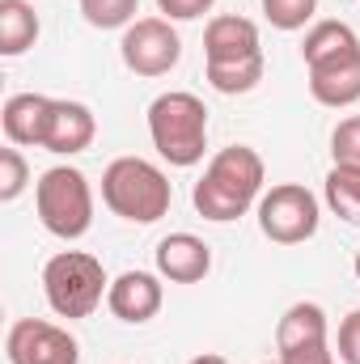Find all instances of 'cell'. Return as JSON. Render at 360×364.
I'll use <instances>...</instances> for the list:
<instances>
[{
    "instance_id": "cell-5",
    "label": "cell",
    "mask_w": 360,
    "mask_h": 364,
    "mask_svg": "<svg viewBox=\"0 0 360 364\" xmlns=\"http://www.w3.org/2000/svg\"><path fill=\"white\" fill-rule=\"evenodd\" d=\"M43 292L47 305L60 318H90L102 305V296L110 292V279L102 272V263L85 250H60L55 259H47L43 267Z\"/></svg>"
},
{
    "instance_id": "cell-3",
    "label": "cell",
    "mask_w": 360,
    "mask_h": 364,
    "mask_svg": "<svg viewBox=\"0 0 360 364\" xmlns=\"http://www.w3.org/2000/svg\"><path fill=\"white\" fill-rule=\"evenodd\" d=\"M149 136H153V149L162 153V161H170L179 170L199 166L203 149H208V106L186 90H170L153 97Z\"/></svg>"
},
{
    "instance_id": "cell-20",
    "label": "cell",
    "mask_w": 360,
    "mask_h": 364,
    "mask_svg": "<svg viewBox=\"0 0 360 364\" xmlns=\"http://www.w3.org/2000/svg\"><path fill=\"white\" fill-rule=\"evenodd\" d=\"M140 13V0H81V17L93 30H127Z\"/></svg>"
},
{
    "instance_id": "cell-9",
    "label": "cell",
    "mask_w": 360,
    "mask_h": 364,
    "mask_svg": "<svg viewBox=\"0 0 360 364\" xmlns=\"http://www.w3.org/2000/svg\"><path fill=\"white\" fill-rule=\"evenodd\" d=\"M162 301H166V288H162V275L153 272H123L119 279H110V292H106V309L132 326L153 322L162 314Z\"/></svg>"
},
{
    "instance_id": "cell-4",
    "label": "cell",
    "mask_w": 360,
    "mask_h": 364,
    "mask_svg": "<svg viewBox=\"0 0 360 364\" xmlns=\"http://www.w3.org/2000/svg\"><path fill=\"white\" fill-rule=\"evenodd\" d=\"M34 208L51 237L77 242L93 225V186L77 166H51L34 182Z\"/></svg>"
},
{
    "instance_id": "cell-21",
    "label": "cell",
    "mask_w": 360,
    "mask_h": 364,
    "mask_svg": "<svg viewBox=\"0 0 360 364\" xmlns=\"http://www.w3.org/2000/svg\"><path fill=\"white\" fill-rule=\"evenodd\" d=\"M275 30H305L318 13V0H259Z\"/></svg>"
},
{
    "instance_id": "cell-7",
    "label": "cell",
    "mask_w": 360,
    "mask_h": 364,
    "mask_svg": "<svg viewBox=\"0 0 360 364\" xmlns=\"http://www.w3.org/2000/svg\"><path fill=\"white\" fill-rule=\"evenodd\" d=\"M119 55H123L127 73L153 81V77H166L170 68H179L182 38L170 26V17H136L119 38Z\"/></svg>"
},
{
    "instance_id": "cell-17",
    "label": "cell",
    "mask_w": 360,
    "mask_h": 364,
    "mask_svg": "<svg viewBox=\"0 0 360 364\" xmlns=\"http://www.w3.org/2000/svg\"><path fill=\"white\" fill-rule=\"evenodd\" d=\"M348 51H360V38L348 21H314L305 43H301L305 68H314L322 60H335V55H348Z\"/></svg>"
},
{
    "instance_id": "cell-25",
    "label": "cell",
    "mask_w": 360,
    "mask_h": 364,
    "mask_svg": "<svg viewBox=\"0 0 360 364\" xmlns=\"http://www.w3.org/2000/svg\"><path fill=\"white\" fill-rule=\"evenodd\" d=\"M212 4H216V0H157V9H162L170 21H195V17H203Z\"/></svg>"
},
{
    "instance_id": "cell-15",
    "label": "cell",
    "mask_w": 360,
    "mask_h": 364,
    "mask_svg": "<svg viewBox=\"0 0 360 364\" xmlns=\"http://www.w3.org/2000/svg\"><path fill=\"white\" fill-rule=\"evenodd\" d=\"M305 343H327V309L318 301H297L284 309L280 326H275V348L292 352Z\"/></svg>"
},
{
    "instance_id": "cell-19",
    "label": "cell",
    "mask_w": 360,
    "mask_h": 364,
    "mask_svg": "<svg viewBox=\"0 0 360 364\" xmlns=\"http://www.w3.org/2000/svg\"><path fill=\"white\" fill-rule=\"evenodd\" d=\"M208 81H212L216 93H229V97H233V93H250L263 81V55L242 60V64H225V68L208 64Z\"/></svg>"
},
{
    "instance_id": "cell-10",
    "label": "cell",
    "mask_w": 360,
    "mask_h": 364,
    "mask_svg": "<svg viewBox=\"0 0 360 364\" xmlns=\"http://www.w3.org/2000/svg\"><path fill=\"white\" fill-rule=\"evenodd\" d=\"M255 55H263V47H259V26L250 17L221 13L208 21V30H203V60L208 64L225 68V64H242Z\"/></svg>"
},
{
    "instance_id": "cell-23",
    "label": "cell",
    "mask_w": 360,
    "mask_h": 364,
    "mask_svg": "<svg viewBox=\"0 0 360 364\" xmlns=\"http://www.w3.org/2000/svg\"><path fill=\"white\" fill-rule=\"evenodd\" d=\"M331 157H335V166L360 170V114L339 119V127L331 132Z\"/></svg>"
},
{
    "instance_id": "cell-28",
    "label": "cell",
    "mask_w": 360,
    "mask_h": 364,
    "mask_svg": "<svg viewBox=\"0 0 360 364\" xmlns=\"http://www.w3.org/2000/svg\"><path fill=\"white\" fill-rule=\"evenodd\" d=\"M352 272H356V279H360V250H356V263H352Z\"/></svg>"
},
{
    "instance_id": "cell-1",
    "label": "cell",
    "mask_w": 360,
    "mask_h": 364,
    "mask_svg": "<svg viewBox=\"0 0 360 364\" xmlns=\"http://www.w3.org/2000/svg\"><path fill=\"white\" fill-rule=\"evenodd\" d=\"M263 178H268L263 157L250 144H229L208 161L203 178L191 191V203H195V212L203 220L229 225V220L246 216L263 199Z\"/></svg>"
},
{
    "instance_id": "cell-8",
    "label": "cell",
    "mask_w": 360,
    "mask_h": 364,
    "mask_svg": "<svg viewBox=\"0 0 360 364\" xmlns=\"http://www.w3.org/2000/svg\"><path fill=\"white\" fill-rule=\"evenodd\" d=\"M9 364H81V343L43 318H17L4 335Z\"/></svg>"
},
{
    "instance_id": "cell-22",
    "label": "cell",
    "mask_w": 360,
    "mask_h": 364,
    "mask_svg": "<svg viewBox=\"0 0 360 364\" xmlns=\"http://www.w3.org/2000/svg\"><path fill=\"white\" fill-rule=\"evenodd\" d=\"M26 182H30V166H26L21 149H17V144H4V149H0V199L13 203V199L26 191Z\"/></svg>"
},
{
    "instance_id": "cell-18",
    "label": "cell",
    "mask_w": 360,
    "mask_h": 364,
    "mask_svg": "<svg viewBox=\"0 0 360 364\" xmlns=\"http://www.w3.org/2000/svg\"><path fill=\"white\" fill-rule=\"evenodd\" d=\"M327 208L339 220L360 225V170L331 166V174H327Z\"/></svg>"
},
{
    "instance_id": "cell-24",
    "label": "cell",
    "mask_w": 360,
    "mask_h": 364,
    "mask_svg": "<svg viewBox=\"0 0 360 364\" xmlns=\"http://www.w3.org/2000/svg\"><path fill=\"white\" fill-rule=\"evenodd\" d=\"M339 360L360 364V309H352V314L339 322Z\"/></svg>"
},
{
    "instance_id": "cell-13",
    "label": "cell",
    "mask_w": 360,
    "mask_h": 364,
    "mask_svg": "<svg viewBox=\"0 0 360 364\" xmlns=\"http://www.w3.org/2000/svg\"><path fill=\"white\" fill-rule=\"evenodd\" d=\"M309 93H314L318 106H331V110L356 106L360 102V51H348V55L314 64L309 68Z\"/></svg>"
},
{
    "instance_id": "cell-14",
    "label": "cell",
    "mask_w": 360,
    "mask_h": 364,
    "mask_svg": "<svg viewBox=\"0 0 360 364\" xmlns=\"http://www.w3.org/2000/svg\"><path fill=\"white\" fill-rule=\"evenodd\" d=\"M51 102L47 93H13L0 110V127H4V140L17 144V149H43V136H47V119H51Z\"/></svg>"
},
{
    "instance_id": "cell-6",
    "label": "cell",
    "mask_w": 360,
    "mask_h": 364,
    "mask_svg": "<svg viewBox=\"0 0 360 364\" xmlns=\"http://www.w3.org/2000/svg\"><path fill=\"white\" fill-rule=\"evenodd\" d=\"M318 225H322L318 195L301 182H280L259 199V229L275 246H301L318 233Z\"/></svg>"
},
{
    "instance_id": "cell-27",
    "label": "cell",
    "mask_w": 360,
    "mask_h": 364,
    "mask_svg": "<svg viewBox=\"0 0 360 364\" xmlns=\"http://www.w3.org/2000/svg\"><path fill=\"white\" fill-rule=\"evenodd\" d=\"M186 364H229L225 356H216V352H203V356H191Z\"/></svg>"
},
{
    "instance_id": "cell-16",
    "label": "cell",
    "mask_w": 360,
    "mask_h": 364,
    "mask_svg": "<svg viewBox=\"0 0 360 364\" xmlns=\"http://www.w3.org/2000/svg\"><path fill=\"white\" fill-rule=\"evenodd\" d=\"M38 43V13L30 0H0V55H26Z\"/></svg>"
},
{
    "instance_id": "cell-12",
    "label": "cell",
    "mask_w": 360,
    "mask_h": 364,
    "mask_svg": "<svg viewBox=\"0 0 360 364\" xmlns=\"http://www.w3.org/2000/svg\"><path fill=\"white\" fill-rule=\"evenodd\" d=\"M157 275L170 284H199L212 272V246L195 233H170L157 242Z\"/></svg>"
},
{
    "instance_id": "cell-2",
    "label": "cell",
    "mask_w": 360,
    "mask_h": 364,
    "mask_svg": "<svg viewBox=\"0 0 360 364\" xmlns=\"http://www.w3.org/2000/svg\"><path fill=\"white\" fill-rule=\"evenodd\" d=\"M102 203L132 225H157L174 203V186L144 157H115L102 170Z\"/></svg>"
},
{
    "instance_id": "cell-11",
    "label": "cell",
    "mask_w": 360,
    "mask_h": 364,
    "mask_svg": "<svg viewBox=\"0 0 360 364\" xmlns=\"http://www.w3.org/2000/svg\"><path fill=\"white\" fill-rule=\"evenodd\" d=\"M97 136V119L85 102H68V97H55L51 102V119H47V136H43V149L55 153V157H73V153H85Z\"/></svg>"
},
{
    "instance_id": "cell-26",
    "label": "cell",
    "mask_w": 360,
    "mask_h": 364,
    "mask_svg": "<svg viewBox=\"0 0 360 364\" xmlns=\"http://www.w3.org/2000/svg\"><path fill=\"white\" fill-rule=\"evenodd\" d=\"M280 364H335V352L327 343H305V348L280 352Z\"/></svg>"
},
{
    "instance_id": "cell-29",
    "label": "cell",
    "mask_w": 360,
    "mask_h": 364,
    "mask_svg": "<svg viewBox=\"0 0 360 364\" xmlns=\"http://www.w3.org/2000/svg\"><path fill=\"white\" fill-rule=\"evenodd\" d=\"M268 364H280V360H268Z\"/></svg>"
}]
</instances>
